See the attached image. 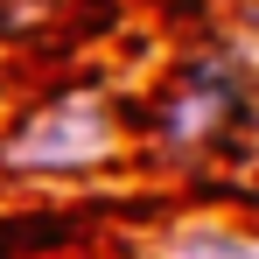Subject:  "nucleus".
Returning <instances> with one entry per match:
<instances>
[{"mask_svg":"<svg viewBox=\"0 0 259 259\" xmlns=\"http://www.w3.org/2000/svg\"><path fill=\"white\" fill-rule=\"evenodd\" d=\"M98 147H105V112L91 98H70V105L42 112L28 126V140H14V161L21 168H70V161H91Z\"/></svg>","mask_w":259,"mask_h":259,"instance_id":"f257e3e1","label":"nucleus"}]
</instances>
